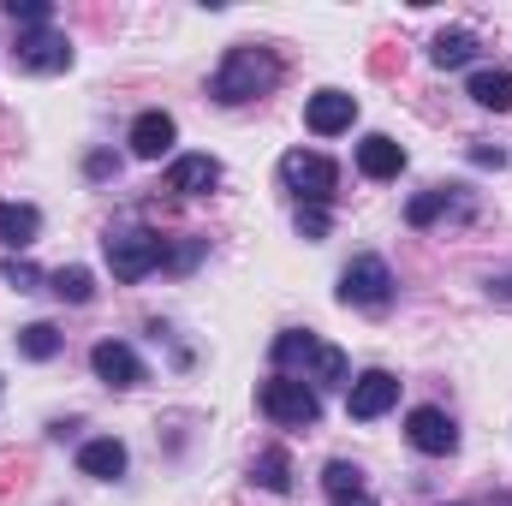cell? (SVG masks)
Listing matches in <instances>:
<instances>
[{
    "label": "cell",
    "mask_w": 512,
    "mask_h": 506,
    "mask_svg": "<svg viewBox=\"0 0 512 506\" xmlns=\"http://www.w3.org/2000/svg\"><path fill=\"white\" fill-rule=\"evenodd\" d=\"M274 84H280V60H274L268 48H256V42H239V48H227L221 72L209 78V96L227 102V108H239V102L268 96Z\"/></svg>",
    "instance_id": "1"
},
{
    "label": "cell",
    "mask_w": 512,
    "mask_h": 506,
    "mask_svg": "<svg viewBox=\"0 0 512 506\" xmlns=\"http://www.w3.org/2000/svg\"><path fill=\"white\" fill-rule=\"evenodd\" d=\"M262 417L280 423V429H316L322 423V393L304 387V376H268L262 393H256Z\"/></svg>",
    "instance_id": "2"
},
{
    "label": "cell",
    "mask_w": 512,
    "mask_h": 506,
    "mask_svg": "<svg viewBox=\"0 0 512 506\" xmlns=\"http://www.w3.org/2000/svg\"><path fill=\"white\" fill-rule=\"evenodd\" d=\"M280 179H286V191L298 197V209H328L334 191H340V167H334L328 155H310V149L280 155Z\"/></svg>",
    "instance_id": "3"
},
{
    "label": "cell",
    "mask_w": 512,
    "mask_h": 506,
    "mask_svg": "<svg viewBox=\"0 0 512 506\" xmlns=\"http://www.w3.org/2000/svg\"><path fill=\"white\" fill-rule=\"evenodd\" d=\"M102 251H108L114 280H143V274H155V268L167 262V239L149 233V227H108Z\"/></svg>",
    "instance_id": "4"
},
{
    "label": "cell",
    "mask_w": 512,
    "mask_h": 506,
    "mask_svg": "<svg viewBox=\"0 0 512 506\" xmlns=\"http://www.w3.org/2000/svg\"><path fill=\"white\" fill-rule=\"evenodd\" d=\"M387 298H393V268H387L382 256H352L346 274H340V304H352V310H387Z\"/></svg>",
    "instance_id": "5"
},
{
    "label": "cell",
    "mask_w": 512,
    "mask_h": 506,
    "mask_svg": "<svg viewBox=\"0 0 512 506\" xmlns=\"http://www.w3.org/2000/svg\"><path fill=\"white\" fill-rule=\"evenodd\" d=\"M18 66L24 72H36V78H54V72H66L72 66V42H66V30H54V24H42V30H18Z\"/></svg>",
    "instance_id": "6"
},
{
    "label": "cell",
    "mask_w": 512,
    "mask_h": 506,
    "mask_svg": "<svg viewBox=\"0 0 512 506\" xmlns=\"http://www.w3.org/2000/svg\"><path fill=\"white\" fill-rule=\"evenodd\" d=\"M405 435H411V447H417V453H429V459L459 453V423H453L441 405H417V411L405 417Z\"/></svg>",
    "instance_id": "7"
},
{
    "label": "cell",
    "mask_w": 512,
    "mask_h": 506,
    "mask_svg": "<svg viewBox=\"0 0 512 506\" xmlns=\"http://www.w3.org/2000/svg\"><path fill=\"white\" fill-rule=\"evenodd\" d=\"M399 405V381L387 376V370H364V376L346 387V411L358 417V423H370V417H382Z\"/></svg>",
    "instance_id": "8"
},
{
    "label": "cell",
    "mask_w": 512,
    "mask_h": 506,
    "mask_svg": "<svg viewBox=\"0 0 512 506\" xmlns=\"http://www.w3.org/2000/svg\"><path fill=\"white\" fill-rule=\"evenodd\" d=\"M352 120H358V96H346V90H316L304 108V126L316 137H340V131H352Z\"/></svg>",
    "instance_id": "9"
},
{
    "label": "cell",
    "mask_w": 512,
    "mask_h": 506,
    "mask_svg": "<svg viewBox=\"0 0 512 506\" xmlns=\"http://www.w3.org/2000/svg\"><path fill=\"white\" fill-rule=\"evenodd\" d=\"M322 346H328V340H316L310 328H286V334L274 340V376H292V370H304V381H310L316 358H322Z\"/></svg>",
    "instance_id": "10"
},
{
    "label": "cell",
    "mask_w": 512,
    "mask_h": 506,
    "mask_svg": "<svg viewBox=\"0 0 512 506\" xmlns=\"http://www.w3.org/2000/svg\"><path fill=\"white\" fill-rule=\"evenodd\" d=\"M90 370L108 381V387H143V358L131 346H120V340H102L90 352Z\"/></svg>",
    "instance_id": "11"
},
{
    "label": "cell",
    "mask_w": 512,
    "mask_h": 506,
    "mask_svg": "<svg viewBox=\"0 0 512 506\" xmlns=\"http://www.w3.org/2000/svg\"><path fill=\"white\" fill-rule=\"evenodd\" d=\"M173 137H179L173 114L149 108V114H137V120H131V155H137V161H161V155L173 149Z\"/></svg>",
    "instance_id": "12"
},
{
    "label": "cell",
    "mask_w": 512,
    "mask_h": 506,
    "mask_svg": "<svg viewBox=\"0 0 512 506\" xmlns=\"http://www.w3.org/2000/svg\"><path fill=\"white\" fill-rule=\"evenodd\" d=\"M215 185H221V161L215 155H179L167 167V191H179V197H203Z\"/></svg>",
    "instance_id": "13"
},
{
    "label": "cell",
    "mask_w": 512,
    "mask_h": 506,
    "mask_svg": "<svg viewBox=\"0 0 512 506\" xmlns=\"http://www.w3.org/2000/svg\"><path fill=\"white\" fill-rule=\"evenodd\" d=\"M358 173H364V179H399V173H405V149H399L387 131H370V137L358 143Z\"/></svg>",
    "instance_id": "14"
},
{
    "label": "cell",
    "mask_w": 512,
    "mask_h": 506,
    "mask_svg": "<svg viewBox=\"0 0 512 506\" xmlns=\"http://www.w3.org/2000/svg\"><path fill=\"white\" fill-rule=\"evenodd\" d=\"M78 471L96 477V483H114V477H126V447L114 435H96V441L78 447Z\"/></svg>",
    "instance_id": "15"
},
{
    "label": "cell",
    "mask_w": 512,
    "mask_h": 506,
    "mask_svg": "<svg viewBox=\"0 0 512 506\" xmlns=\"http://www.w3.org/2000/svg\"><path fill=\"white\" fill-rule=\"evenodd\" d=\"M42 239V215L30 203H0V245L6 251H30Z\"/></svg>",
    "instance_id": "16"
},
{
    "label": "cell",
    "mask_w": 512,
    "mask_h": 506,
    "mask_svg": "<svg viewBox=\"0 0 512 506\" xmlns=\"http://www.w3.org/2000/svg\"><path fill=\"white\" fill-rule=\"evenodd\" d=\"M429 60H435L441 72L471 66V60H477V36H471V30H441V36L429 42Z\"/></svg>",
    "instance_id": "17"
},
{
    "label": "cell",
    "mask_w": 512,
    "mask_h": 506,
    "mask_svg": "<svg viewBox=\"0 0 512 506\" xmlns=\"http://www.w3.org/2000/svg\"><path fill=\"white\" fill-rule=\"evenodd\" d=\"M471 102L495 108V114H512V72H477L471 78Z\"/></svg>",
    "instance_id": "18"
},
{
    "label": "cell",
    "mask_w": 512,
    "mask_h": 506,
    "mask_svg": "<svg viewBox=\"0 0 512 506\" xmlns=\"http://www.w3.org/2000/svg\"><path fill=\"white\" fill-rule=\"evenodd\" d=\"M322 489H328L334 501H358V495H364V471L346 465V459H328V465H322Z\"/></svg>",
    "instance_id": "19"
},
{
    "label": "cell",
    "mask_w": 512,
    "mask_h": 506,
    "mask_svg": "<svg viewBox=\"0 0 512 506\" xmlns=\"http://www.w3.org/2000/svg\"><path fill=\"white\" fill-rule=\"evenodd\" d=\"M447 209H465V197H459V191H447V185H435L429 197H417V203L405 209V221H411V227H429V221H435V215H447Z\"/></svg>",
    "instance_id": "20"
},
{
    "label": "cell",
    "mask_w": 512,
    "mask_h": 506,
    "mask_svg": "<svg viewBox=\"0 0 512 506\" xmlns=\"http://www.w3.org/2000/svg\"><path fill=\"white\" fill-rule=\"evenodd\" d=\"M48 286H54L66 304H90V298H96V274H90V268H54Z\"/></svg>",
    "instance_id": "21"
},
{
    "label": "cell",
    "mask_w": 512,
    "mask_h": 506,
    "mask_svg": "<svg viewBox=\"0 0 512 506\" xmlns=\"http://www.w3.org/2000/svg\"><path fill=\"white\" fill-rule=\"evenodd\" d=\"M18 352H24V358H36V364L60 358V328H48V322H30V328H18Z\"/></svg>",
    "instance_id": "22"
},
{
    "label": "cell",
    "mask_w": 512,
    "mask_h": 506,
    "mask_svg": "<svg viewBox=\"0 0 512 506\" xmlns=\"http://www.w3.org/2000/svg\"><path fill=\"white\" fill-rule=\"evenodd\" d=\"M256 483H262L268 495H286V489H292V459H286L280 447L256 453Z\"/></svg>",
    "instance_id": "23"
},
{
    "label": "cell",
    "mask_w": 512,
    "mask_h": 506,
    "mask_svg": "<svg viewBox=\"0 0 512 506\" xmlns=\"http://www.w3.org/2000/svg\"><path fill=\"white\" fill-rule=\"evenodd\" d=\"M352 364H346V352L340 346H322V358H316V370H310V381L316 387H352Z\"/></svg>",
    "instance_id": "24"
},
{
    "label": "cell",
    "mask_w": 512,
    "mask_h": 506,
    "mask_svg": "<svg viewBox=\"0 0 512 506\" xmlns=\"http://www.w3.org/2000/svg\"><path fill=\"white\" fill-rule=\"evenodd\" d=\"M0 12H6L12 24H24V30H42V24H54V6H48V0H0Z\"/></svg>",
    "instance_id": "25"
},
{
    "label": "cell",
    "mask_w": 512,
    "mask_h": 506,
    "mask_svg": "<svg viewBox=\"0 0 512 506\" xmlns=\"http://www.w3.org/2000/svg\"><path fill=\"white\" fill-rule=\"evenodd\" d=\"M0 280L18 286V292H36V286H42V274H36L30 262H18V256H0Z\"/></svg>",
    "instance_id": "26"
},
{
    "label": "cell",
    "mask_w": 512,
    "mask_h": 506,
    "mask_svg": "<svg viewBox=\"0 0 512 506\" xmlns=\"http://www.w3.org/2000/svg\"><path fill=\"white\" fill-rule=\"evenodd\" d=\"M298 233L316 245V239H328V209H298Z\"/></svg>",
    "instance_id": "27"
},
{
    "label": "cell",
    "mask_w": 512,
    "mask_h": 506,
    "mask_svg": "<svg viewBox=\"0 0 512 506\" xmlns=\"http://www.w3.org/2000/svg\"><path fill=\"white\" fill-rule=\"evenodd\" d=\"M471 161H477V167H501L507 155H501V149H471Z\"/></svg>",
    "instance_id": "28"
},
{
    "label": "cell",
    "mask_w": 512,
    "mask_h": 506,
    "mask_svg": "<svg viewBox=\"0 0 512 506\" xmlns=\"http://www.w3.org/2000/svg\"><path fill=\"white\" fill-rule=\"evenodd\" d=\"M114 173V155H90V179H108Z\"/></svg>",
    "instance_id": "29"
},
{
    "label": "cell",
    "mask_w": 512,
    "mask_h": 506,
    "mask_svg": "<svg viewBox=\"0 0 512 506\" xmlns=\"http://www.w3.org/2000/svg\"><path fill=\"white\" fill-rule=\"evenodd\" d=\"M334 506H376V501H370V495H358V501H334Z\"/></svg>",
    "instance_id": "30"
}]
</instances>
